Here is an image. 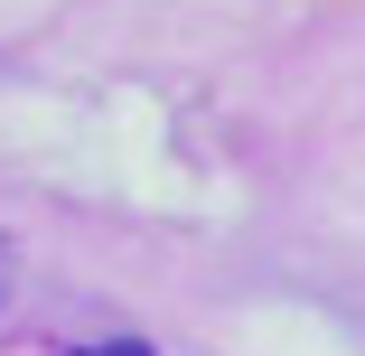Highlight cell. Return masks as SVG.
Returning <instances> with one entry per match:
<instances>
[{
    "mask_svg": "<svg viewBox=\"0 0 365 356\" xmlns=\"http://www.w3.org/2000/svg\"><path fill=\"white\" fill-rule=\"evenodd\" d=\"M66 356H150L140 337H94V347H66Z\"/></svg>",
    "mask_w": 365,
    "mask_h": 356,
    "instance_id": "cell-1",
    "label": "cell"
},
{
    "mask_svg": "<svg viewBox=\"0 0 365 356\" xmlns=\"http://www.w3.org/2000/svg\"><path fill=\"white\" fill-rule=\"evenodd\" d=\"M0 263H10V244H0Z\"/></svg>",
    "mask_w": 365,
    "mask_h": 356,
    "instance_id": "cell-2",
    "label": "cell"
}]
</instances>
